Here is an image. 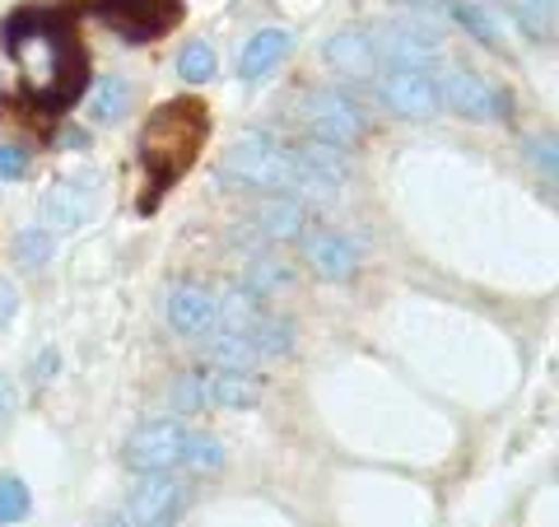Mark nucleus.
Returning <instances> with one entry per match:
<instances>
[{
	"instance_id": "obj_9",
	"label": "nucleus",
	"mask_w": 559,
	"mask_h": 527,
	"mask_svg": "<svg viewBox=\"0 0 559 527\" xmlns=\"http://www.w3.org/2000/svg\"><path fill=\"white\" fill-rule=\"evenodd\" d=\"M182 448H187V430L178 420H154V425H140L127 438V467L140 477H164V471L182 467Z\"/></svg>"
},
{
	"instance_id": "obj_13",
	"label": "nucleus",
	"mask_w": 559,
	"mask_h": 527,
	"mask_svg": "<svg viewBox=\"0 0 559 527\" xmlns=\"http://www.w3.org/2000/svg\"><path fill=\"white\" fill-rule=\"evenodd\" d=\"M326 61L336 66L341 75H349V80H369V75H378V70H382L378 43H373L369 28H341V33H331Z\"/></svg>"
},
{
	"instance_id": "obj_16",
	"label": "nucleus",
	"mask_w": 559,
	"mask_h": 527,
	"mask_svg": "<svg viewBox=\"0 0 559 527\" xmlns=\"http://www.w3.org/2000/svg\"><path fill=\"white\" fill-rule=\"evenodd\" d=\"M201 346H205V360L215 368H238V374H252V364L261 360L257 346L242 337V331H210Z\"/></svg>"
},
{
	"instance_id": "obj_4",
	"label": "nucleus",
	"mask_w": 559,
	"mask_h": 527,
	"mask_svg": "<svg viewBox=\"0 0 559 527\" xmlns=\"http://www.w3.org/2000/svg\"><path fill=\"white\" fill-rule=\"evenodd\" d=\"M94 10L131 47L164 38L168 28L182 24V0H94Z\"/></svg>"
},
{
	"instance_id": "obj_18",
	"label": "nucleus",
	"mask_w": 559,
	"mask_h": 527,
	"mask_svg": "<svg viewBox=\"0 0 559 527\" xmlns=\"http://www.w3.org/2000/svg\"><path fill=\"white\" fill-rule=\"evenodd\" d=\"M304 206L294 197H266L257 206V224L266 238H299L304 234Z\"/></svg>"
},
{
	"instance_id": "obj_10",
	"label": "nucleus",
	"mask_w": 559,
	"mask_h": 527,
	"mask_svg": "<svg viewBox=\"0 0 559 527\" xmlns=\"http://www.w3.org/2000/svg\"><path fill=\"white\" fill-rule=\"evenodd\" d=\"M439 98L466 121H495L509 113V94H499L476 70H439Z\"/></svg>"
},
{
	"instance_id": "obj_24",
	"label": "nucleus",
	"mask_w": 559,
	"mask_h": 527,
	"mask_svg": "<svg viewBox=\"0 0 559 527\" xmlns=\"http://www.w3.org/2000/svg\"><path fill=\"white\" fill-rule=\"evenodd\" d=\"M14 257H20V267H43V261L51 257V234L43 230V224H28V230L20 234V248H14Z\"/></svg>"
},
{
	"instance_id": "obj_6",
	"label": "nucleus",
	"mask_w": 559,
	"mask_h": 527,
	"mask_svg": "<svg viewBox=\"0 0 559 527\" xmlns=\"http://www.w3.org/2000/svg\"><path fill=\"white\" fill-rule=\"evenodd\" d=\"M378 94L396 117H406V121H429V117H439V108H443L439 75H433V70L382 66L378 70Z\"/></svg>"
},
{
	"instance_id": "obj_23",
	"label": "nucleus",
	"mask_w": 559,
	"mask_h": 527,
	"mask_svg": "<svg viewBox=\"0 0 559 527\" xmlns=\"http://www.w3.org/2000/svg\"><path fill=\"white\" fill-rule=\"evenodd\" d=\"M28 508H33L28 485H24L20 477H0V527H5V523H20Z\"/></svg>"
},
{
	"instance_id": "obj_22",
	"label": "nucleus",
	"mask_w": 559,
	"mask_h": 527,
	"mask_svg": "<svg viewBox=\"0 0 559 527\" xmlns=\"http://www.w3.org/2000/svg\"><path fill=\"white\" fill-rule=\"evenodd\" d=\"M215 66H219V57H215V47H210V43H191V47L182 51V61H178L182 80H191V84L215 80Z\"/></svg>"
},
{
	"instance_id": "obj_12",
	"label": "nucleus",
	"mask_w": 559,
	"mask_h": 527,
	"mask_svg": "<svg viewBox=\"0 0 559 527\" xmlns=\"http://www.w3.org/2000/svg\"><path fill=\"white\" fill-rule=\"evenodd\" d=\"M164 313H168V323L178 327L182 337H210V331L219 327V298L210 294L205 285H178V290H168Z\"/></svg>"
},
{
	"instance_id": "obj_5",
	"label": "nucleus",
	"mask_w": 559,
	"mask_h": 527,
	"mask_svg": "<svg viewBox=\"0 0 559 527\" xmlns=\"http://www.w3.org/2000/svg\"><path fill=\"white\" fill-rule=\"evenodd\" d=\"M261 401V378L238 374V368H205L178 383V407H219V411H248Z\"/></svg>"
},
{
	"instance_id": "obj_19",
	"label": "nucleus",
	"mask_w": 559,
	"mask_h": 527,
	"mask_svg": "<svg viewBox=\"0 0 559 527\" xmlns=\"http://www.w3.org/2000/svg\"><path fill=\"white\" fill-rule=\"evenodd\" d=\"M252 346H257V355H285V350L294 346V323H285V318H261L252 323V331H242Z\"/></svg>"
},
{
	"instance_id": "obj_17",
	"label": "nucleus",
	"mask_w": 559,
	"mask_h": 527,
	"mask_svg": "<svg viewBox=\"0 0 559 527\" xmlns=\"http://www.w3.org/2000/svg\"><path fill=\"white\" fill-rule=\"evenodd\" d=\"M131 113V84L121 75H103L90 94V121L94 127H117Z\"/></svg>"
},
{
	"instance_id": "obj_1",
	"label": "nucleus",
	"mask_w": 559,
	"mask_h": 527,
	"mask_svg": "<svg viewBox=\"0 0 559 527\" xmlns=\"http://www.w3.org/2000/svg\"><path fill=\"white\" fill-rule=\"evenodd\" d=\"M5 51L24 75V94L38 103L47 117L75 108L90 90V57L75 24L61 10L47 5H20L5 20Z\"/></svg>"
},
{
	"instance_id": "obj_14",
	"label": "nucleus",
	"mask_w": 559,
	"mask_h": 527,
	"mask_svg": "<svg viewBox=\"0 0 559 527\" xmlns=\"http://www.w3.org/2000/svg\"><path fill=\"white\" fill-rule=\"evenodd\" d=\"M304 257H308V267L318 271L322 280H336V285L355 276V267H359L355 243L341 238V234H326V230H318V234L304 238Z\"/></svg>"
},
{
	"instance_id": "obj_7",
	"label": "nucleus",
	"mask_w": 559,
	"mask_h": 527,
	"mask_svg": "<svg viewBox=\"0 0 559 527\" xmlns=\"http://www.w3.org/2000/svg\"><path fill=\"white\" fill-rule=\"evenodd\" d=\"M98 210V178L94 173H70L43 191V230L47 234H75Z\"/></svg>"
},
{
	"instance_id": "obj_29",
	"label": "nucleus",
	"mask_w": 559,
	"mask_h": 527,
	"mask_svg": "<svg viewBox=\"0 0 559 527\" xmlns=\"http://www.w3.org/2000/svg\"><path fill=\"white\" fill-rule=\"evenodd\" d=\"M14 308H20V298H14V290H10V285H0V327H5V323L14 318Z\"/></svg>"
},
{
	"instance_id": "obj_3",
	"label": "nucleus",
	"mask_w": 559,
	"mask_h": 527,
	"mask_svg": "<svg viewBox=\"0 0 559 527\" xmlns=\"http://www.w3.org/2000/svg\"><path fill=\"white\" fill-rule=\"evenodd\" d=\"M219 178L224 183H238V187H261V191H275V197H336V183H326L318 168H308L299 160V150H285L275 145L266 131H242L229 154L219 164Z\"/></svg>"
},
{
	"instance_id": "obj_27",
	"label": "nucleus",
	"mask_w": 559,
	"mask_h": 527,
	"mask_svg": "<svg viewBox=\"0 0 559 527\" xmlns=\"http://www.w3.org/2000/svg\"><path fill=\"white\" fill-rule=\"evenodd\" d=\"M10 415H14V383L0 374V430L10 425Z\"/></svg>"
},
{
	"instance_id": "obj_28",
	"label": "nucleus",
	"mask_w": 559,
	"mask_h": 527,
	"mask_svg": "<svg viewBox=\"0 0 559 527\" xmlns=\"http://www.w3.org/2000/svg\"><path fill=\"white\" fill-rule=\"evenodd\" d=\"M532 160L546 168V178H555V140H546V145L536 140V145H532Z\"/></svg>"
},
{
	"instance_id": "obj_26",
	"label": "nucleus",
	"mask_w": 559,
	"mask_h": 527,
	"mask_svg": "<svg viewBox=\"0 0 559 527\" xmlns=\"http://www.w3.org/2000/svg\"><path fill=\"white\" fill-rule=\"evenodd\" d=\"M396 5H406L411 14H419V20H448L452 0H396Z\"/></svg>"
},
{
	"instance_id": "obj_25",
	"label": "nucleus",
	"mask_w": 559,
	"mask_h": 527,
	"mask_svg": "<svg viewBox=\"0 0 559 527\" xmlns=\"http://www.w3.org/2000/svg\"><path fill=\"white\" fill-rule=\"evenodd\" d=\"M0 178H5V183L28 178V154L14 150V145H0Z\"/></svg>"
},
{
	"instance_id": "obj_8",
	"label": "nucleus",
	"mask_w": 559,
	"mask_h": 527,
	"mask_svg": "<svg viewBox=\"0 0 559 527\" xmlns=\"http://www.w3.org/2000/svg\"><path fill=\"white\" fill-rule=\"evenodd\" d=\"M304 121L312 127V140H331V145H349V140L369 131V117L345 90H308Z\"/></svg>"
},
{
	"instance_id": "obj_15",
	"label": "nucleus",
	"mask_w": 559,
	"mask_h": 527,
	"mask_svg": "<svg viewBox=\"0 0 559 527\" xmlns=\"http://www.w3.org/2000/svg\"><path fill=\"white\" fill-rule=\"evenodd\" d=\"M289 43H294V38H289L285 28H261L252 43H242L238 75H242V80H261V75H266V70L289 51Z\"/></svg>"
},
{
	"instance_id": "obj_31",
	"label": "nucleus",
	"mask_w": 559,
	"mask_h": 527,
	"mask_svg": "<svg viewBox=\"0 0 559 527\" xmlns=\"http://www.w3.org/2000/svg\"><path fill=\"white\" fill-rule=\"evenodd\" d=\"M103 527H135V523H127V518H108V523H103Z\"/></svg>"
},
{
	"instance_id": "obj_20",
	"label": "nucleus",
	"mask_w": 559,
	"mask_h": 527,
	"mask_svg": "<svg viewBox=\"0 0 559 527\" xmlns=\"http://www.w3.org/2000/svg\"><path fill=\"white\" fill-rule=\"evenodd\" d=\"M182 467H191V471H219L224 467V444L215 434H187Z\"/></svg>"
},
{
	"instance_id": "obj_11",
	"label": "nucleus",
	"mask_w": 559,
	"mask_h": 527,
	"mask_svg": "<svg viewBox=\"0 0 559 527\" xmlns=\"http://www.w3.org/2000/svg\"><path fill=\"white\" fill-rule=\"evenodd\" d=\"M182 500H187V490L173 481L168 471H164V477H145L127 495V514H121V518L135 523V527H168L173 514L182 508Z\"/></svg>"
},
{
	"instance_id": "obj_32",
	"label": "nucleus",
	"mask_w": 559,
	"mask_h": 527,
	"mask_svg": "<svg viewBox=\"0 0 559 527\" xmlns=\"http://www.w3.org/2000/svg\"><path fill=\"white\" fill-rule=\"evenodd\" d=\"M66 5H94V0H66Z\"/></svg>"
},
{
	"instance_id": "obj_30",
	"label": "nucleus",
	"mask_w": 559,
	"mask_h": 527,
	"mask_svg": "<svg viewBox=\"0 0 559 527\" xmlns=\"http://www.w3.org/2000/svg\"><path fill=\"white\" fill-rule=\"evenodd\" d=\"M527 5H532L536 14H555V0H527Z\"/></svg>"
},
{
	"instance_id": "obj_21",
	"label": "nucleus",
	"mask_w": 559,
	"mask_h": 527,
	"mask_svg": "<svg viewBox=\"0 0 559 527\" xmlns=\"http://www.w3.org/2000/svg\"><path fill=\"white\" fill-rule=\"evenodd\" d=\"M452 20H457L466 33H471V38H476V43H485V47H499V33H495V24H489L485 20V10L476 5V0H452Z\"/></svg>"
},
{
	"instance_id": "obj_2",
	"label": "nucleus",
	"mask_w": 559,
	"mask_h": 527,
	"mask_svg": "<svg viewBox=\"0 0 559 527\" xmlns=\"http://www.w3.org/2000/svg\"><path fill=\"white\" fill-rule=\"evenodd\" d=\"M210 136V113L197 98H168L164 108H154V117L140 131V164H145V210L197 164V154Z\"/></svg>"
}]
</instances>
